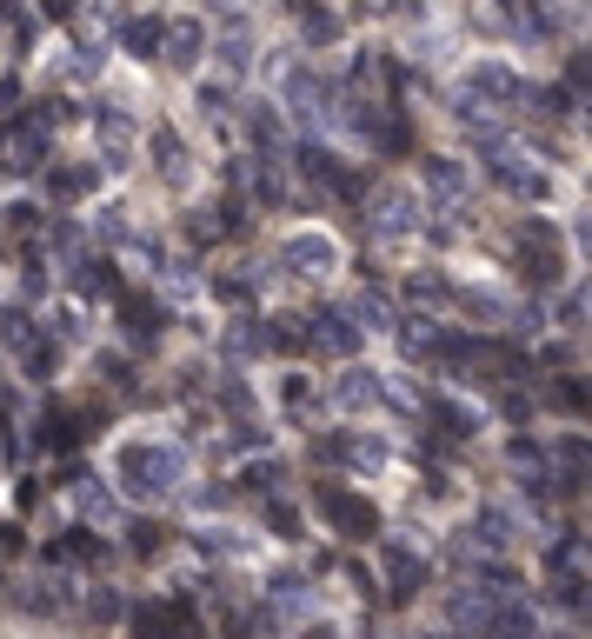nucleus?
<instances>
[{
  "label": "nucleus",
  "instance_id": "1",
  "mask_svg": "<svg viewBox=\"0 0 592 639\" xmlns=\"http://www.w3.org/2000/svg\"><path fill=\"white\" fill-rule=\"evenodd\" d=\"M194 54H200V27H181L174 34V60H194Z\"/></svg>",
  "mask_w": 592,
  "mask_h": 639
}]
</instances>
